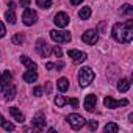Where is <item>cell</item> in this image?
<instances>
[{"label": "cell", "mask_w": 133, "mask_h": 133, "mask_svg": "<svg viewBox=\"0 0 133 133\" xmlns=\"http://www.w3.org/2000/svg\"><path fill=\"white\" fill-rule=\"evenodd\" d=\"M55 25L58 27V28H64V27H68L69 25V16L66 14V13H58L56 16H55Z\"/></svg>", "instance_id": "cell-9"}, {"label": "cell", "mask_w": 133, "mask_h": 133, "mask_svg": "<svg viewBox=\"0 0 133 133\" xmlns=\"http://www.w3.org/2000/svg\"><path fill=\"white\" fill-rule=\"evenodd\" d=\"M22 21H24V24L25 25H33L36 21H38V14H36V11H33V10H25L24 11V16H22Z\"/></svg>", "instance_id": "cell-6"}, {"label": "cell", "mask_w": 133, "mask_h": 133, "mask_svg": "<svg viewBox=\"0 0 133 133\" xmlns=\"http://www.w3.org/2000/svg\"><path fill=\"white\" fill-rule=\"evenodd\" d=\"M71 3L72 5H80V3H83V0H71Z\"/></svg>", "instance_id": "cell-36"}, {"label": "cell", "mask_w": 133, "mask_h": 133, "mask_svg": "<svg viewBox=\"0 0 133 133\" xmlns=\"http://www.w3.org/2000/svg\"><path fill=\"white\" fill-rule=\"evenodd\" d=\"M50 91H52V86H50V83H45V92H47V94H50Z\"/></svg>", "instance_id": "cell-35"}, {"label": "cell", "mask_w": 133, "mask_h": 133, "mask_svg": "<svg viewBox=\"0 0 133 133\" xmlns=\"http://www.w3.org/2000/svg\"><path fill=\"white\" fill-rule=\"evenodd\" d=\"M5 33H6V30H5V25L0 22V38H3L5 36Z\"/></svg>", "instance_id": "cell-31"}, {"label": "cell", "mask_w": 133, "mask_h": 133, "mask_svg": "<svg viewBox=\"0 0 133 133\" xmlns=\"http://www.w3.org/2000/svg\"><path fill=\"white\" fill-rule=\"evenodd\" d=\"M117 89H119L121 92H127V91L130 89V80H128V78H121L119 83H117Z\"/></svg>", "instance_id": "cell-13"}, {"label": "cell", "mask_w": 133, "mask_h": 133, "mask_svg": "<svg viewBox=\"0 0 133 133\" xmlns=\"http://www.w3.org/2000/svg\"><path fill=\"white\" fill-rule=\"evenodd\" d=\"M2 127H3L5 130H14V125H13V124H10V122H6V121L2 124Z\"/></svg>", "instance_id": "cell-28"}, {"label": "cell", "mask_w": 133, "mask_h": 133, "mask_svg": "<svg viewBox=\"0 0 133 133\" xmlns=\"http://www.w3.org/2000/svg\"><path fill=\"white\" fill-rule=\"evenodd\" d=\"M21 63H24L30 71H36V63H33L27 55H22V56H21Z\"/></svg>", "instance_id": "cell-14"}, {"label": "cell", "mask_w": 133, "mask_h": 133, "mask_svg": "<svg viewBox=\"0 0 133 133\" xmlns=\"http://www.w3.org/2000/svg\"><path fill=\"white\" fill-rule=\"evenodd\" d=\"M121 13H122V14H127V16H131V14H133V8H131L128 3H125V5L121 6Z\"/></svg>", "instance_id": "cell-24"}, {"label": "cell", "mask_w": 133, "mask_h": 133, "mask_svg": "<svg viewBox=\"0 0 133 133\" xmlns=\"http://www.w3.org/2000/svg\"><path fill=\"white\" fill-rule=\"evenodd\" d=\"M36 50L39 52V55H41L42 58H47V56L50 55V45H49L44 39H39V41L36 42Z\"/></svg>", "instance_id": "cell-8"}, {"label": "cell", "mask_w": 133, "mask_h": 133, "mask_svg": "<svg viewBox=\"0 0 133 133\" xmlns=\"http://www.w3.org/2000/svg\"><path fill=\"white\" fill-rule=\"evenodd\" d=\"M36 5H38L39 8H42V10L52 8V2H50V0H36Z\"/></svg>", "instance_id": "cell-21"}, {"label": "cell", "mask_w": 133, "mask_h": 133, "mask_svg": "<svg viewBox=\"0 0 133 133\" xmlns=\"http://www.w3.org/2000/svg\"><path fill=\"white\" fill-rule=\"evenodd\" d=\"M97 39H99V36H97V31H96V30H88V31H85L83 36H82V41H83L85 44H88V45H94V44L97 42Z\"/></svg>", "instance_id": "cell-5"}, {"label": "cell", "mask_w": 133, "mask_h": 133, "mask_svg": "<svg viewBox=\"0 0 133 133\" xmlns=\"http://www.w3.org/2000/svg\"><path fill=\"white\" fill-rule=\"evenodd\" d=\"M10 114H11L17 122H24V114H22L16 107H11V108H10Z\"/></svg>", "instance_id": "cell-16"}, {"label": "cell", "mask_w": 133, "mask_h": 133, "mask_svg": "<svg viewBox=\"0 0 133 133\" xmlns=\"http://www.w3.org/2000/svg\"><path fill=\"white\" fill-rule=\"evenodd\" d=\"M88 125H89L91 130H96V128L99 127V122H97V121H88Z\"/></svg>", "instance_id": "cell-27"}, {"label": "cell", "mask_w": 133, "mask_h": 133, "mask_svg": "<svg viewBox=\"0 0 133 133\" xmlns=\"http://www.w3.org/2000/svg\"><path fill=\"white\" fill-rule=\"evenodd\" d=\"M33 94H35V96H36V97H39V96H41V94H42V89H41V88H39V86H36V88H35V89H33Z\"/></svg>", "instance_id": "cell-29"}, {"label": "cell", "mask_w": 133, "mask_h": 133, "mask_svg": "<svg viewBox=\"0 0 133 133\" xmlns=\"http://www.w3.org/2000/svg\"><path fill=\"white\" fill-rule=\"evenodd\" d=\"M68 55H69L75 63H82V61H85V59H86V53H85V52H80V50H75V49L69 50V52H68Z\"/></svg>", "instance_id": "cell-10"}, {"label": "cell", "mask_w": 133, "mask_h": 133, "mask_svg": "<svg viewBox=\"0 0 133 133\" xmlns=\"http://www.w3.org/2000/svg\"><path fill=\"white\" fill-rule=\"evenodd\" d=\"M119 130V127H117V124H114V122H108L107 125H105V131H108V133H116Z\"/></svg>", "instance_id": "cell-23"}, {"label": "cell", "mask_w": 133, "mask_h": 133, "mask_svg": "<svg viewBox=\"0 0 133 133\" xmlns=\"http://www.w3.org/2000/svg\"><path fill=\"white\" fill-rule=\"evenodd\" d=\"M50 38H52L55 42H61V44L69 42V41L72 39L71 31H59V30H52V31H50Z\"/></svg>", "instance_id": "cell-4"}, {"label": "cell", "mask_w": 133, "mask_h": 133, "mask_svg": "<svg viewBox=\"0 0 133 133\" xmlns=\"http://www.w3.org/2000/svg\"><path fill=\"white\" fill-rule=\"evenodd\" d=\"M8 5H10V10H14V8H16V3H14V2H10Z\"/></svg>", "instance_id": "cell-37"}, {"label": "cell", "mask_w": 133, "mask_h": 133, "mask_svg": "<svg viewBox=\"0 0 133 133\" xmlns=\"http://www.w3.org/2000/svg\"><path fill=\"white\" fill-rule=\"evenodd\" d=\"M16 97V86H13V85H6V89H5V99L6 100H13Z\"/></svg>", "instance_id": "cell-15"}, {"label": "cell", "mask_w": 133, "mask_h": 133, "mask_svg": "<svg viewBox=\"0 0 133 133\" xmlns=\"http://www.w3.org/2000/svg\"><path fill=\"white\" fill-rule=\"evenodd\" d=\"M30 5V0H21V6L22 8H25V6H28Z\"/></svg>", "instance_id": "cell-33"}, {"label": "cell", "mask_w": 133, "mask_h": 133, "mask_svg": "<svg viewBox=\"0 0 133 133\" xmlns=\"http://www.w3.org/2000/svg\"><path fill=\"white\" fill-rule=\"evenodd\" d=\"M58 89L61 91V92H66V91H68L69 89V80L68 78H59L58 80Z\"/></svg>", "instance_id": "cell-18"}, {"label": "cell", "mask_w": 133, "mask_h": 133, "mask_svg": "<svg viewBox=\"0 0 133 133\" xmlns=\"http://www.w3.org/2000/svg\"><path fill=\"white\" fill-rule=\"evenodd\" d=\"M33 127L35 128H38V130H44L45 128V117H44V114H36L35 117H33Z\"/></svg>", "instance_id": "cell-12"}, {"label": "cell", "mask_w": 133, "mask_h": 133, "mask_svg": "<svg viewBox=\"0 0 133 133\" xmlns=\"http://www.w3.org/2000/svg\"><path fill=\"white\" fill-rule=\"evenodd\" d=\"M103 103H105V107H107V108H117V107H125V105H128V100H127V99L114 100L113 97H105Z\"/></svg>", "instance_id": "cell-7"}, {"label": "cell", "mask_w": 133, "mask_h": 133, "mask_svg": "<svg viewBox=\"0 0 133 133\" xmlns=\"http://www.w3.org/2000/svg\"><path fill=\"white\" fill-rule=\"evenodd\" d=\"M0 77H2V82H0V85H3V86H6L8 83H11V74H10L8 71L2 72V74H0Z\"/></svg>", "instance_id": "cell-20"}, {"label": "cell", "mask_w": 133, "mask_h": 133, "mask_svg": "<svg viewBox=\"0 0 133 133\" xmlns=\"http://www.w3.org/2000/svg\"><path fill=\"white\" fill-rule=\"evenodd\" d=\"M78 16H80V19H83V21L89 19V17H91V8H89V6H83V8L78 11Z\"/></svg>", "instance_id": "cell-19"}, {"label": "cell", "mask_w": 133, "mask_h": 133, "mask_svg": "<svg viewBox=\"0 0 133 133\" xmlns=\"http://www.w3.org/2000/svg\"><path fill=\"white\" fill-rule=\"evenodd\" d=\"M3 122H5V117H3V116H2V114H0V125H2V124H3Z\"/></svg>", "instance_id": "cell-38"}, {"label": "cell", "mask_w": 133, "mask_h": 133, "mask_svg": "<svg viewBox=\"0 0 133 133\" xmlns=\"http://www.w3.org/2000/svg\"><path fill=\"white\" fill-rule=\"evenodd\" d=\"M96 103H97V97L94 96V94H89V96H86V99H85V108H86V111H94V108H96Z\"/></svg>", "instance_id": "cell-11"}, {"label": "cell", "mask_w": 133, "mask_h": 133, "mask_svg": "<svg viewBox=\"0 0 133 133\" xmlns=\"http://www.w3.org/2000/svg\"><path fill=\"white\" fill-rule=\"evenodd\" d=\"M113 38L117 42L128 44L133 39V21L119 22L113 27Z\"/></svg>", "instance_id": "cell-1"}, {"label": "cell", "mask_w": 133, "mask_h": 133, "mask_svg": "<svg viewBox=\"0 0 133 133\" xmlns=\"http://www.w3.org/2000/svg\"><path fill=\"white\" fill-rule=\"evenodd\" d=\"M24 80H25L27 83H33V82L38 80V74H36L35 71H28V72L24 74Z\"/></svg>", "instance_id": "cell-17"}, {"label": "cell", "mask_w": 133, "mask_h": 133, "mask_svg": "<svg viewBox=\"0 0 133 133\" xmlns=\"http://www.w3.org/2000/svg\"><path fill=\"white\" fill-rule=\"evenodd\" d=\"M63 66H64V64H63V63H61V61H59V63H58V64H56V68H58V69H61V68H63Z\"/></svg>", "instance_id": "cell-39"}, {"label": "cell", "mask_w": 133, "mask_h": 133, "mask_svg": "<svg viewBox=\"0 0 133 133\" xmlns=\"http://www.w3.org/2000/svg\"><path fill=\"white\" fill-rule=\"evenodd\" d=\"M69 103H71L74 108H77V107H78V99H75V97H74V99H69Z\"/></svg>", "instance_id": "cell-30"}, {"label": "cell", "mask_w": 133, "mask_h": 133, "mask_svg": "<svg viewBox=\"0 0 133 133\" xmlns=\"http://www.w3.org/2000/svg\"><path fill=\"white\" fill-rule=\"evenodd\" d=\"M13 42L21 45V44L24 42V36H22V35H19V33H17V35H14V36H13Z\"/></svg>", "instance_id": "cell-26"}, {"label": "cell", "mask_w": 133, "mask_h": 133, "mask_svg": "<svg viewBox=\"0 0 133 133\" xmlns=\"http://www.w3.org/2000/svg\"><path fill=\"white\" fill-rule=\"evenodd\" d=\"M5 19L10 22V24H16V14H14V10H8L5 13Z\"/></svg>", "instance_id": "cell-22"}, {"label": "cell", "mask_w": 133, "mask_h": 133, "mask_svg": "<svg viewBox=\"0 0 133 133\" xmlns=\"http://www.w3.org/2000/svg\"><path fill=\"white\" fill-rule=\"evenodd\" d=\"M45 68H47L49 71H52V69L55 68V64H53V63H47V64H45Z\"/></svg>", "instance_id": "cell-34"}, {"label": "cell", "mask_w": 133, "mask_h": 133, "mask_svg": "<svg viewBox=\"0 0 133 133\" xmlns=\"http://www.w3.org/2000/svg\"><path fill=\"white\" fill-rule=\"evenodd\" d=\"M92 80H94V72H92L91 68H82L78 71V83H80L82 88L92 83Z\"/></svg>", "instance_id": "cell-2"}, {"label": "cell", "mask_w": 133, "mask_h": 133, "mask_svg": "<svg viewBox=\"0 0 133 133\" xmlns=\"http://www.w3.org/2000/svg\"><path fill=\"white\" fill-rule=\"evenodd\" d=\"M53 53H55V55H56V56H58V58H59V56H61V55H63V50H61V49H59V47H55V49H53Z\"/></svg>", "instance_id": "cell-32"}, {"label": "cell", "mask_w": 133, "mask_h": 133, "mask_svg": "<svg viewBox=\"0 0 133 133\" xmlns=\"http://www.w3.org/2000/svg\"><path fill=\"white\" fill-rule=\"evenodd\" d=\"M64 103H66V99H64L63 96H56V97H55V105H56V107L61 108V107H64Z\"/></svg>", "instance_id": "cell-25"}, {"label": "cell", "mask_w": 133, "mask_h": 133, "mask_svg": "<svg viewBox=\"0 0 133 133\" xmlns=\"http://www.w3.org/2000/svg\"><path fill=\"white\" fill-rule=\"evenodd\" d=\"M66 121H68V124H69V125H71V128H74V130H80V128L86 124V119H85L83 116L77 114V113L69 114L68 117H66Z\"/></svg>", "instance_id": "cell-3"}]
</instances>
